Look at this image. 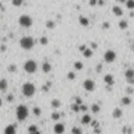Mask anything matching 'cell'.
<instances>
[{
    "label": "cell",
    "instance_id": "4316f807",
    "mask_svg": "<svg viewBox=\"0 0 134 134\" xmlns=\"http://www.w3.org/2000/svg\"><path fill=\"white\" fill-rule=\"evenodd\" d=\"M126 5L128 8H130V10H133L134 8V0H128L126 2Z\"/></svg>",
    "mask_w": 134,
    "mask_h": 134
},
{
    "label": "cell",
    "instance_id": "f35d334b",
    "mask_svg": "<svg viewBox=\"0 0 134 134\" xmlns=\"http://www.w3.org/2000/svg\"><path fill=\"white\" fill-rule=\"evenodd\" d=\"M91 125H92V127L95 129V128H97V127H99V122L93 121V122H91Z\"/></svg>",
    "mask_w": 134,
    "mask_h": 134
},
{
    "label": "cell",
    "instance_id": "1f68e13d",
    "mask_svg": "<svg viewBox=\"0 0 134 134\" xmlns=\"http://www.w3.org/2000/svg\"><path fill=\"white\" fill-rule=\"evenodd\" d=\"M8 71L10 72H15V71L17 70V66L15 65V64H11V65H8Z\"/></svg>",
    "mask_w": 134,
    "mask_h": 134
},
{
    "label": "cell",
    "instance_id": "bcb514c9",
    "mask_svg": "<svg viewBox=\"0 0 134 134\" xmlns=\"http://www.w3.org/2000/svg\"><path fill=\"white\" fill-rule=\"evenodd\" d=\"M127 82H128L129 84H134V79H132V80H127Z\"/></svg>",
    "mask_w": 134,
    "mask_h": 134
},
{
    "label": "cell",
    "instance_id": "d6986e66",
    "mask_svg": "<svg viewBox=\"0 0 134 134\" xmlns=\"http://www.w3.org/2000/svg\"><path fill=\"white\" fill-rule=\"evenodd\" d=\"M60 106H61V102H60L58 99H53V100L51 101V107H52V108L57 109V108H59Z\"/></svg>",
    "mask_w": 134,
    "mask_h": 134
},
{
    "label": "cell",
    "instance_id": "681fc988",
    "mask_svg": "<svg viewBox=\"0 0 134 134\" xmlns=\"http://www.w3.org/2000/svg\"><path fill=\"white\" fill-rule=\"evenodd\" d=\"M94 132H95V133H100L101 130H100V129H94Z\"/></svg>",
    "mask_w": 134,
    "mask_h": 134
},
{
    "label": "cell",
    "instance_id": "7c38bea8",
    "mask_svg": "<svg viewBox=\"0 0 134 134\" xmlns=\"http://www.w3.org/2000/svg\"><path fill=\"white\" fill-rule=\"evenodd\" d=\"M122 115H123V111L120 108H115L112 112V116L114 118H120V117H122Z\"/></svg>",
    "mask_w": 134,
    "mask_h": 134
},
{
    "label": "cell",
    "instance_id": "2e32d148",
    "mask_svg": "<svg viewBox=\"0 0 134 134\" xmlns=\"http://www.w3.org/2000/svg\"><path fill=\"white\" fill-rule=\"evenodd\" d=\"M90 123H91V116L89 114H85L82 117V124L87 125V124H90Z\"/></svg>",
    "mask_w": 134,
    "mask_h": 134
},
{
    "label": "cell",
    "instance_id": "60d3db41",
    "mask_svg": "<svg viewBox=\"0 0 134 134\" xmlns=\"http://www.w3.org/2000/svg\"><path fill=\"white\" fill-rule=\"evenodd\" d=\"M103 27H104V28H109L110 25H109L108 22H104V23H103Z\"/></svg>",
    "mask_w": 134,
    "mask_h": 134
},
{
    "label": "cell",
    "instance_id": "d590c367",
    "mask_svg": "<svg viewBox=\"0 0 134 134\" xmlns=\"http://www.w3.org/2000/svg\"><path fill=\"white\" fill-rule=\"evenodd\" d=\"M13 4L14 5H21L22 4V0H14V1H13Z\"/></svg>",
    "mask_w": 134,
    "mask_h": 134
},
{
    "label": "cell",
    "instance_id": "9a60e30c",
    "mask_svg": "<svg viewBox=\"0 0 134 134\" xmlns=\"http://www.w3.org/2000/svg\"><path fill=\"white\" fill-rule=\"evenodd\" d=\"M42 70L46 73L49 72V71L51 70V65L48 63V62H44V63L42 64Z\"/></svg>",
    "mask_w": 134,
    "mask_h": 134
},
{
    "label": "cell",
    "instance_id": "ac0fdd59",
    "mask_svg": "<svg viewBox=\"0 0 134 134\" xmlns=\"http://www.w3.org/2000/svg\"><path fill=\"white\" fill-rule=\"evenodd\" d=\"M79 21H80V23H81L83 26H87L88 24H89V20L87 19L86 17H84V16H81L79 18Z\"/></svg>",
    "mask_w": 134,
    "mask_h": 134
},
{
    "label": "cell",
    "instance_id": "e0dca14e",
    "mask_svg": "<svg viewBox=\"0 0 134 134\" xmlns=\"http://www.w3.org/2000/svg\"><path fill=\"white\" fill-rule=\"evenodd\" d=\"M83 55L85 58H91L92 55H93V51L91 48H86L84 51H83Z\"/></svg>",
    "mask_w": 134,
    "mask_h": 134
},
{
    "label": "cell",
    "instance_id": "603a6c76",
    "mask_svg": "<svg viewBox=\"0 0 134 134\" xmlns=\"http://www.w3.org/2000/svg\"><path fill=\"white\" fill-rule=\"evenodd\" d=\"M91 111L93 113H99L100 112V106L97 105V104H92V106H91Z\"/></svg>",
    "mask_w": 134,
    "mask_h": 134
},
{
    "label": "cell",
    "instance_id": "8fae6325",
    "mask_svg": "<svg viewBox=\"0 0 134 134\" xmlns=\"http://www.w3.org/2000/svg\"><path fill=\"white\" fill-rule=\"evenodd\" d=\"M112 12L114 13V15L115 16H123V14H124V12H123V10H122V7H120L118 5H115V6H113L112 7Z\"/></svg>",
    "mask_w": 134,
    "mask_h": 134
},
{
    "label": "cell",
    "instance_id": "ba28073f",
    "mask_svg": "<svg viewBox=\"0 0 134 134\" xmlns=\"http://www.w3.org/2000/svg\"><path fill=\"white\" fill-rule=\"evenodd\" d=\"M53 131H55L57 134H62L64 131H65V127H64V125L63 124H61V123H58L55 125V127H53Z\"/></svg>",
    "mask_w": 134,
    "mask_h": 134
},
{
    "label": "cell",
    "instance_id": "ffe728a7",
    "mask_svg": "<svg viewBox=\"0 0 134 134\" xmlns=\"http://www.w3.org/2000/svg\"><path fill=\"white\" fill-rule=\"evenodd\" d=\"M118 26H120L121 29H126L128 27V22L126 20H121L118 22Z\"/></svg>",
    "mask_w": 134,
    "mask_h": 134
},
{
    "label": "cell",
    "instance_id": "484cf974",
    "mask_svg": "<svg viewBox=\"0 0 134 134\" xmlns=\"http://www.w3.org/2000/svg\"><path fill=\"white\" fill-rule=\"evenodd\" d=\"M46 27L47 28H53V27H55V22H53L52 20H48V21H46Z\"/></svg>",
    "mask_w": 134,
    "mask_h": 134
},
{
    "label": "cell",
    "instance_id": "7dc6e473",
    "mask_svg": "<svg viewBox=\"0 0 134 134\" xmlns=\"http://www.w3.org/2000/svg\"><path fill=\"white\" fill-rule=\"evenodd\" d=\"M91 46H92V48H96V47H97V45H96L95 43H93V42L91 43Z\"/></svg>",
    "mask_w": 134,
    "mask_h": 134
},
{
    "label": "cell",
    "instance_id": "e575fe53",
    "mask_svg": "<svg viewBox=\"0 0 134 134\" xmlns=\"http://www.w3.org/2000/svg\"><path fill=\"white\" fill-rule=\"evenodd\" d=\"M75 104H77V105H79V106H81L82 105V99L81 97H76V103Z\"/></svg>",
    "mask_w": 134,
    "mask_h": 134
},
{
    "label": "cell",
    "instance_id": "8992f818",
    "mask_svg": "<svg viewBox=\"0 0 134 134\" xmlns=\"http://www.w3.org/2000/svg\"><path fill=\"white\" fill-rule=\"evenodd\" d=\"M104 59H105V61L107 62V63H112V62H114L115 59H116V53H115L114 50L109 49V50H107L105 52Z\"/></svg>",
    "mask_w": 134,
    "mask_h": 134
},
{
    "label": "cell",
    "instance_id": "7402d4cb",
    "mask_svg": "<svg viewBox=\"0 0 134 134\" xmlns=\"http://www.w3.org/2000/svg\"><path fill=\"white\" fill-rule=\"evenodd\" d=\"M83 63L82 62H80V61H76L75 62V64H73V67L77 69V70H81V69H83Z\"/></svg>",
    "mask_w": 134,
    "mask_h": 134
},
{
    "label": "cell",
    "instance_id": "5b68a950",
    "mask_svg": "<svg viewBox=\"0 0 134 134\" xmlns=\"http://www.w3.org/2000/svg\"><path fill=\"white\" fill-rule=\"evenodd\" d=\"M24 70L28 73H34L37 70V63L34 60H27L24 63Z\"/></svg>",
    "mask_w": 134,
    "mask_h": 134
},
{
    "label": "cell",
    "instance_id": "44dd1931",
    "mask_svg": "<svg viewBox=\"0 0 134 134\" xmlns=\"http://www.w3.org/2000/svg\"><path fill=\"white\" fill-rule=\"evenodd\" d=\"M122 104L123 105H125V106H128V105H130L131 104V99L129 96H124L123 99H122Z\"/></svg>",
    "mask_w": 134,
    "mask_h": 134
},
{
    "label": "cell",
    "instance_id": "3957f363",
    "mask_svg": "<svg viewBox=\"0 0 134 134\" xmlns=\"http://www.w3.org/2000/svg\"><path fill=\"white\" fill-rule=\"evenodd\" d=\"M34 45H35L34 39L32 37H28V36L21 38V40H20V46L24 49H31L34 47Z\"/></svg>",
    "mask_w": 134,
    "mask_h": 134
},
{
    "label": "cell",
    "instance_id": "d4e9b609",
    "mask_svg": "<svg viewBox=\"0 0 134 134\" xmlns=\"http://www.w3.org/2000/svg\"><path fill=\"white\" fill-rule=\"evenodd\" d=\"M71 133L72 134H82L83 131H82L81 128H79V127H73L72 130H71Z\"/></svg>",
    "mask_w": 134,
    "mask_h": 134
},
{
    "label": "cell",
    "instance_id": "db71d44e",
    "mask_svg": "<svg viewBox=\"0 0 134 134\" xmlns=\"http://www.w3.org/2000/svg\"><path fill=\"white\" fill-rule=\"evenodd\" d=\"M0 7H1V2H0Z\"/></svg>",
    "mask_w": 134,
    "mask_h": 134
},
{
    "label": "cell",
    "instance_id": "8d00e7d4",
    "mask_svg": "<svg viewBox=\"0 0 134 134\" xmlns=\"http://www.w3.org/2000/svg\"><path fill=\"white\" fill-rule=\"evenodd\" d=\"M133 91H134V89H133L132 87H130V86H128V87L126 88V92H127V93H130V94H131V93H133Z\"/></svg>",
    "mask_w": 134,
    "mask_h": 134
},
{
    "label": "cell",
    "instance_id": "f1b7e54d",
    "mask_svg": "<svg viewBox=\"0 0 134 134\" xmlns=\"http://www.w3.org/2000/svg\"><path fill=\"white\" fill-rule=\"evenodd\" d=\"M70 108H71V110H72L73 112H79L80 111V106L77 105V104H72L70 106Z\"/></svg>",
    "mask_w": 134,
    "mask_h": 134
},
{
    "label": "cell",
    "instance_id": "52a82bcc",
    "mask_svg": "<svg viewBox=\"0 0 134 134\" xmlns=\"http://www.w3.org/2000/svg\"><path fill=\"white\" fill-rule=\"evenodd\" d=\"M83 86H84V88L86 89L87 91H93L94 90V87H95V84H94V82L92 81V80L87 79V80H85V81H84Z\"/></svg>",
    "mask_w": 134,
    "mask_h": 134
},
{
    "label": "cell",
    "instance_id": "5bb4252c",
    "mask_svg": "<svg viewBox=\"0 0 134 134\" xmlns=\"http://www.w3.org/2000/svg\"><path fill=\"white\" fill-rule=\"evenodd\" d=\"M7 81L5 79H1L0 80V90L1 91H5L7 89Z\"/></svg>",
    "mask_w": 134,
    "mask_h": 134
},
{
    "label": "cell",
    "instance_id": "ee69618b",
    "mask_svg": "<svg viewBox=\"0 0 134 134\" xmlns=\"http://www.w3.org/2000/svg\"><path fill=\"white\" fill-rule=\"evenodd\" d=\"M101 70H102V65H97V72H101Z\"/></svg>",
    "mask_w": 134,
    "mask_h": 134
},
{
    "label": "cell",
    "instance_id": "f6af8a7d",
    "mask_svg": "<svg viewBox=\"0 0 134 134\" xmlns=\"http://www.w3.org/2000/svg\"><path fill=\"white\" fill-rule=\"evenodd\" d=\"M96 3H97L96 0H91V1H90V4H91V5H94V4H96Z\"/></svg>",
    "mask_w": 134,
    "mask_h": 134
},
{
    "label": "cell",
    "instance_id": "d6a6232c",
    "mask_svg": "<svg viewBox=\"0 0 134 134\" xmlns=\"http://www.w3.org/2000/svg\"><path fill=\"white\" fill-rule=\"evenodd\" d=\"M47 42H48V39L46 37H41L40 38V43L42 44V45H46Z\"/></svg>",
    "mask_w": 134,
    "mask_h": 134
},
{
    "label": "cell",
    "instance_id": "74e56055",
    "mask_svg": "<svg viewBox=\"0 0 134 134\" xmlns=\"http://www.w3.org/2000/svg\"><path fill=\"white\" fill-rule=\"evenodd\" d=\"M88 108H87V106L86 105H81V106H80V111H86Z\"/></svg>",
    "mask_w": 134,
    "mask_h": 134
},
{
    "label": "cell",
    "instance_id": "cb8c5ba5",
    "mask_svg": "<svg viewBox=\"0 0 134 134\" xmlns=\"http://www.w3.org/2000/svg\"><path fill=\"white\" fill-rule=\"evenodd\" d=\"M33 112L36 116H40L41 115V108L40 107H34L33 108Z\"/></svg>",
    "mask_w": 134,
    "mask_h": 134
},
{
    "label": "cell",
    "instance_id": "6da1fadb",
    "mask_svg": "<svg viewBox=\"0 0 134 134\" xmlns=\"http://www.w3.org/2000/svg\"><path fill=\"white\" fill-rule=\"evenodd\" d=\"M16 115L19 121H24L28 115V109L25 105H19L16 109Z\"/></svg>",
    "mask_w": 134,
    "mask_h": 134
},
{
    "label": "cell",
    "instance_id": "4dcf8cb0",
    "mask_svg": "<svg viewBox=\"0 0 134 134\" xmlns=\"http://www.w3.org/2000/svg\"><path fill=\"white\" fill-rule=\"evenodd\" d=\"M51 118L53 121H58L60 118V113H58V112H52L51 113Z\"/></svg>",
    "mask_w": 134,
    "mask_h": 134
},
{
    "label": "cell",
    "instance_id": "b9f144b4",
    "mask_svg": "<svg viewBox=\"0 0 134 134\" xmlns=\"http://www.w3.org/2000/svg\"><path fill=\"white\" fill-rule=\"evenodd\" d=\"M86 49V45H81V46H80V50H81V51H84Z\"/></svg>",
    "mask_w": 134,
    "mask_h": 134
},
{
    "label": "cell",
    "instance_id": "ab89813d",
    "mask_svg": "<svg viewBox=\"0 0 134 134\" xmlns=\"http://www.w3.org/2000/svg\"><path fill=\"white\" fill-rule=\"evenodd\" d=\"M6 100H7V102H12V101H14V95H13V94H8Z\"/></svg>",
    "mask_w": 134,
    "mask_h": 134
},
{
    "label": "cell",
    "instance_id": "c3c4849f",
    "mask_svg": "<svg viewBox=\"0 0 134 134\" xmlns=\"http://www.w3.org/2000/svg\"><path fill=\"white\" fill-rule=\"evenodd\" d=\"M42 88H43V90H46V91H47V90H48V87H47V86H46V85H44V86H43V87H42Z\"/></svg>",
    "mask_w": 134,
    "mask_h": 134
},
{
    "label": "cell",
    "instance_id": "f907efd6",
    "mask_svg": "<svg viewBox=\"0 0 134 134\" xmlns=\"http://www.w3.org/2000/svg\"><path fill=\"white\" fill-rule=\"evenodd\" d=\"M29 134H41L39 131H37V132H35V133H29Z\"/></svg>",
    "mask_w": 134,
    "mask_h": 134
},
{
    "label": "cell",
    "instance_id": "4fadbf2b",
    "mask_svg": "<svg viewBox=\"0 0 134 134\" xmlns=\"http://www.w3.org/2000/svg\"><path fill=\"white\" fill-rule=\"evenodd\" d=\"M125 76H126V79L127 80H132L134 79V69H131V68H128L125 72Z\"/></svg>",
    "mask_w": 134,
    "mask_h": 134
},
{
    "label": "cell",
    "instance_id": "f546056e",
    "mask_svg": "<svg viewBox=\"0 0 134 134\" xmlns=\"http://www.w3.org/2000/svg\"><path fill=\"white\" fill-rule=\"evenodd\" d=\"M123 132H124L125 134H131V133H132V129H131L129 126H125L124 129H123Z\"/></svg>",
    "mask_w": 134,
    "mask_h": 134
},
{
    "label": "cell",
    "instance_id": "30bf717a",
    "mask_svg": "<svg viewBox=\"0 0 134 134\" xmlns=\"http://www.w3.org/2000/svg\"><path fill=\"white\" fill-rule=\"evenodd\" d=\"M4 134H16V126L15 125H8L4 129Z\"/></svg>",
    "mask_w": 134,
    "mask_h": 134
},
{
    "label": "cell",
    "instance_id": "7a4b0ae2",
    "mask_svg": "<svg viewBox=\"0 0 134 134\" xmlns=\"http://www.w3.org/2000/svg\"><path fill=\"white\" fill-rule=\"evenodd\" d=\"M36 92V87L33 83H29V82H26L23 84L22 86V93L25 95V96H27V97H31L35 94Z\"/></svg>",
    "mask_w": 134,
    "mask_h": 134
},
{
    "label": "cell",
    "instance_id": "836d02e7",
    "mask_svg": "<svg viewBox=\"0 0 134 134\" xmlns=\"http://www.w3.org/2000/svg\"><path fill=\"white\" fill-rule=\"evenodd\" d=\"M67 79H69V80H75L76 79L75 72H72V71H69V72L67 73Z\"/></svg>",
    "mask_w": 134,
    "mask_h": 134
},
{
    "label": "cell",
    "instance_id": "7bdbcfd3",
    "mask_svg": "<svg viewBox=\"0 0 134 134\" xmlns=\"http://www.w3.org/2000/svg\"><path fill=\"white\" fill-rule=\"evenodd\" d=\"M0 49H1V51H4L6 49V46L5 45H1V46H0Z\"/></svg>",
    "mask_w": 134,
    "mask_h": 134
},
{
    "label": "cell",
    "instance_id": "277c9868",
    "mask_svg": "<svg viewBox=\"0 0 134 134\" xmlns=\"http://www.w3.org/2000/svg\"><path fill=\"white\" fill-rule=\"evenodd\" d=\"M19 24L23 27H31L33 25V19L28 15H21L19 17Z\"/></svg>",
    "mask_w": 134,
    "mask_h": 134
},
{
    "label": "cell",
    "instance_id": "83f0119b",
    "mask_svg": "<svg viewBox=\"0 0 134 134\" xmlns=\"http://www.w3.org/2000/svg\"><path fill=\"white\" fill-rule=\"evenodd\" d=\"M38 131V128L36 125H32V126L28 127V132L29 133H35V132H37Z\"/></svg>",
    "mask_w": 134,
    "mask_h": 134
},
{
    "label": "cell",
    "instance_id": "9c48e42d",
    "mask_svg": "<svg viewBox=\"0 0 134 134\" xmlns=\"http://www.w3.org/2000/svg\"><path fill=\"white\" fill-rule=\"evenodd\" d=\"M104 81L107 85H109V86H112L114 84V79H113L112 75H106L104 77Z\"/></svg>",
    "mask_w": 134,
    "mask_h": 134
},
{
    "label": "cell",
    "instance_id": "f5cc1de1",
    "mask_svg": "<svg viewBox=\"0 0 134 134\" xmlns=\"http://www.w3.org/2000/svg\"><path fill=\"white\" fill-rule=\"evenodd\" d=\"M1 105H2V100L0 99V107H1Z\"/></svg>",
    "mask_w": 134,
    "mask_h": 134
},
{
    "label": "cell",
    "instance_id": "816d5d0a",
    "mask_svg": "<svg viewBox=\"0 0 134 134\" xmlns=\"http://www.w3.org/2000/svg\"><path fill=\"white\" fill-rule=\"evenodd\" d=\"M131 48H132V50L134 51V44H132V45H131Z\"/></svg>",
    "mask_w": 134,
    "mask_h": 134
}]
</instances>
